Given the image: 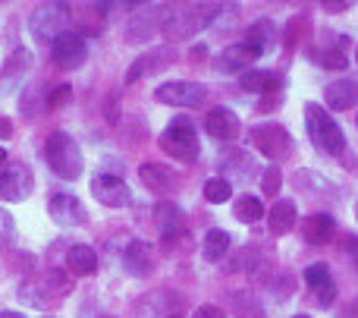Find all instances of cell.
<instances>
[{"label":"cell","instance_id":"8992f818","mask_svg":"<svg viewBox=\"0 0 358 318\" xmlns=\"http://www.w3.org/2000/svg\"><path fill=\"white\" fill-rule=\"evenodd\" d=\"M155 224H157V230H161L164 252H170V256H179V252L192 243V230H189V224H185V214L176 202H170V199L157 202Z\"/></svg>","mask_w":358,"mask_h":318},{"label":"cell","instance_id":"83f0119b","mask_svg":"<svg viewBox=\"0 0 358 318\" xmlns=\"http://www.w3.org/2000/svg\"><path fill=\"white\" fill-rule=\"evenodd\" d=\"M229 246H233V237H229L227 230H220V227H210V230L204 233V240H201V258L204 262H210V265L223 262L227 252H229Z\"/></svg>","mask_w":358,"mask_h":318},{"label":"cell","instance_id":"cb8c5ba5","mask_svg":"<svg viewBox=\"0 0 358 318\" xmlns=\"http://www.w3.org/2000/svg\"><path fill=\"white\" fill-rule=\"evenodd\" d=\"M299 224V208L292 199H277L271 205V212H267V230L273 233V237H286V233H292V227Z\"/></svg>","mask_w":358,"mask_h":318},{"label":"cell","instance_id":"b9f144b4","mask_svg":"<svg viewBox=\"0 0 358 318\" xmlns=\"http://www.w3.org/2000/svg\"><path fill=\"white\" fill-rule=\"evenodd\" d=\"M6 167V151H3V145H0V170Z\"/></svg>","mask_w":358,"mask_h":318},{"label":"cell","instance_id":"8d00e7d4","mask_svg":"<svg viewBox=\"0 0 358 318\" xmlns=\"http://www.w3.org/2000/svg\"><path fill=\"white\" fill-rule=\"evenodd\" d=\"M192 318H227V309L223 306H214V303H208V306H198Z\"/></svg>","mask_w":358,"mask_h":318},{"label":"cell","instance_id":"e0dca14e","mask_svg":"<svg viewBox=\"0 0 358 318\" xmlns=\"http://www.w3.org/2000/svg\"><path fill=\"white\" fill-rule=\"evenodd\" d=\"M48 214H50V221L60 224V227H82L88 221L85 205H82L76 195H69V193H54L50 195Z\"/></svg>","mask_w":358,"mask_h":318},{"label":"cell","instance_id":"f1b7e54d","mask_svg":"<svg viewBox=\"0 0 358 318\" xmlns=\"http://www.w3.org/2000/svg\"><path fill=\"white\" fill-rule=\"evenodd\" d=\"M245 41L252 44V48H258L261 57H264L267 50H273V44H277V29H273L271 19H258V22L245 32Z\"/></svg>","mask_w":358,"mask_h":318},{"label":"cell","instance_id":"e575fe53","mask_svg":"<svg viewBox=\"0 0 358 318\" xmlns=\"http://www.w3.org/2000/svg\"><path fill=\"white\" fill-rule=\"evenodd\" d=\"M340 256L358 271V237L355 233H343L340 237Z\"/></svg>","mask_w":358,"mask_h":318},{"label":"cell","instance_id":"74e56055","mask_svg":"<svg viewBox=\"0 0 358 318\" xmlns=\"http://www.w3.org/2000/svg\"><path fill=\"white\" fill-rule=\"evenodd\" d=\"M324 10H327V13H346L349 10V0H327V4H324Z\"/></svg>","mask_w":358,"mask_h":318},{"label":"cell","instance_id":"44dd1931","mask_svg":"<svg viewBox=\"0 0 358 318\" xmlns=\"http://www.w3.org/2000/svg\"><path fill=\"white\" fill-rule=\"evenodd\" d=\"M239 85L255 95H277L286 85V76L280 69H248L239 76Z\"/></svg>","mask_w":358,"mask_h":318},{"label":"cell","instance_id":"4316f807","mask_svg":"<svg viewBox=\"0 0 358 318\" xmlns=\"http://www.w3.org/2000/svg\"><path fill=\"white\" fill-rule=\"evenodd\" d=\"M170 300H173V293H148V296H142L138 303H132V318H167V315H176L173 309H170Z\"/></svg>","mask_w":358,"mask_h":318},{"label":"cell","instance_id":"c3c4849f","mask_svg":"<svg viewBox=\"0 0 358 318\" xmlns=\"http://www.w3.org/2000/svg\"><path fill=\"white\" fill-rule=\"evenodd\" d=\"M355 60H358V50H355Z\"/></svg>","mask_w":358,"mask_h":318},{"label":"cell","instance_id":"d590c367","mask_svg":"<svg viewBox=\"0 0 358 318\" xmlns=\"http://www.w3.org/2000/svg\"><path fill=\"white\" fill-rule=\"evenodd\" d=\"M69 98H73V85H57L54 92L48 95V111H60L63 104H69Z\"/></svg>","mask_w":358,"mask_h":318},{"label":"cell","instance_id":"5bb4252c","mask_svg":"<svg viewBox=\"0 0 358 318\" xmlns=\"http://www.w3.org/2000/svg\"><path fill=\"white\" fill-rule=\"evenodd\" d=\"M255 60H261V50L252 48V44L242 38V41H236V44H227V48L214 57V67L220 69V73H248Z\"/></svg>","mask_w":358,"mask_h":318},{"label":"cell","instance_id":"ffe728a7","mask_svg":"<svg viewBox=\"0 0 358 318\" xmlns=\"http://www.w3.org/2000/svg\"><path fill=\"white\" fill-rule=\"evenodd\" d=\"M204 130H208V136L217 139V142H236V139H239V117H236V111H229V107H214V111H208V117H204Z\"/></svg>","mask_w":358,"mask_h":318},{"label":"cell","instance_id":"30bf717a","mask_svg":"<svg viewBox=\"0 0 358 318\" xmlns=\"http://www.w3.org/2000/svg\"><path fill=\"white\" fill-rule=\"evenodd\" d=\"M155 98L170 107H201L204 98H208V88L192 79H170L164 85H157Z\"/></svg>","mask_w":358,"mask_h":318},{"label":"cell","instance_id":"7bdbcfd3","mask_svg":"<svg viewBox=\"0 0 358 318\" xmlns=\"http://www.w3.org/2000/svg\"><path fill=\"white\" fill-rule=\"evenodd\" d=\"M239 318H261V315H239Z\"/></svg>","mask_w":358,"mask_h":318},{"label":"cell","instance_id":"ac0fdd59","mask_svg":"<svg viewBox=\"0 0 358 318\" xmlns=\"http://www.w3.org/2000/svg\"><path fill=\"white\" fill-rule=\"evenodd\" d=\"M138 180H142V186L155 195H176V189H179V174L173 167L157 164V161L142 164V167H138Z\"/></svg>","mask_w":358,"mask_h":318},{"label":"cell","instance_id":"f546056e","mask_svg":"<svg viewBox=\"0 0 358 318\" xmlns=\"http://www.w3.org/2000/svg\"><path fill=\"white\" fill-rule=\"evenodd\" d=\"M233 214L242 224H255V221L264 218V202H261L258 195H239V199L233 202Z\"/></svg>","mask_w":358,"mask_h":318},{"label":"cell","instance_id":"8fae6325","mask_svg":"<svg viewBox=\"0 0 358 318\" xmlns=\"http://www.w3.org/2000/svg\"><path fill=\"white\" fill-rule=\"evenodd\" d=\"M50 60L60 69H79L82 63L88 60V41L85 35L69 29L66 35H60L54 44H50Z\"/></svg>","mask_w":358,"mask_h":318},{"label":"cell","instance_id":"4dcf8cb0","mask_svg":"<svg viewBox=\"0 0 358 318\" xmlns=\"http://www.w3.org/2000/svg\"><path fill=\"white\" fill-rule=\"evenodd\" d=\"M201 195L210 205H223V202H229V195H233V183L223 180V177H208L201 186Z\"/></svg>","mask_w":358,"mask_h":318},{"label":"cell","instance_id":"277c9868","mask_svg":"<svg viewBox=\"0 0 358 318\" xmlns=\"http://www.w3.org/2000/svg\"><path fill=\"white\" fill-rule=\"evenodd\" d=\"M73 290H76L73 275H66V271H60V268H48V271H41V277L22 284L19 296H22L29 306L41 309V306H57V303L66 300Z\"/></svg>","mask_w":358,"mask_h":318},{"label":"cell","instance_id":"9a60e30c","mask_svg":"<svg viewBox=\"0 0 358 318\" xmlns=\"http://www.w3.org/2000/svg\"><path fill=\"white\" fill-rule=\"evenodd\" d=\"M176 48H170V44H164V48H151V50H145L142 57H136V63L129 67V73H126V82H138V79H145V76H151V73H161V69H167V67H173L176 63Z\"/></svg>","mask_w":358,"mask_h":318},{"label":"cell","instance_id":"7a4b0ae2","mask_svg":"<svg viewBox=\"0 0 358 318\" xmlns=\"http://www.w3.org/2000/svg\"><path fill=\"white\" fill-rule=\"evenodd\" d=\"M305 126H308V136H311V142H315L317 151H324V155H330V158L346 155V145H349L346 132H343V126L330 117V111L324 104H315V101L305 104Z\"/></svg>","mask_w":358,"mask_h":318},{"label":"cell","instance_id":"603a6c76","mask_svg":"<svg viewBox=\"0 0 358 318\" xmlns=\"http://www.w3.org/2000/svg\"><path fill=\"white\" fill-rule=\"evenodd\" d=\"M123 268L129 271L132 277H148L155 271V252L145 240H132L123 252Z\"/></svg>","mask_w":358,"mask_h":318},{"label":"cell","instance_id":"1f68e13d","mask_svg":"<svg viewBox=\"0 0 358 318\" xmlns=\"http://www.w3.org/2000/svg\"><path fill=\"white\" fill-rule=\"evenodd\" d=\"M308 60L317 63V67H324V69H346L349 67V57L343 54L340 48H317L308 54Z\"/></svg>","mask_w":358,"mask_h":318},{"label":"cell","instance_id":"d6986e66","mask_svg":"<svg viewBox=\"0 0 358 318\" xmlns=\"http://www.w3.org/2000/svg\"><path fill=\"white\" fill-rule=\"evenodd\" d=\"M299 230H302V240L308 246H324L336 237V221L327 212H311L308 218L299 221Z\"/></svg>","mask_w":358,"mask_h":318},{"label":"cell","instance_id":"9c48e42d","mask_svg":"<svg viewBox=\"0 0 358 318\" xmlns=\"http://www.w3.org/2000/svg\"><path fill=\"white\" fill-rule=\"evenodd\" d=\"M167 6L164 4H148L142 6V10L136 13V16L129 19V25H126V41L129 44H148L151 38H155V32L164 29V22H167Z\"/></svg>","mask_w":358,"mask_h":318},{"label":"cell","instance_id":"3957f363","mask_svg":"<svg viewBox=\"0 0 358 318\" xmlns=\"http://www.w3.org/2000/svg\"><path fill=\"white\" fill-rule=\"evenodd\" d=\"M220 13L217 4H189V6H179L176 13H167V22H164V38L167 41H189L195 38L201 29H208L214 22V16Z\"/></svg>","mask_w":358,"mask_h":318},{"label":"cell","instance_id":"4fadbf2b","mask_svg":"<svg viewBox=\"0 0 358 318\" xmlns=\"http://www.w3.org/2000/svg\"><path fill=\"white\" fill-rule=\"evenodd\" d=\"M92 195L104 208H126L132 205V189L123 177L117 174H98L92 177Z\"/></svg>","mask_w":358,"mask_h":318},{"label":"cell","instance_id":"ab89813d","mask_svg":"<svg viewBox=\"0 0 358 318\" xmlns=\"http://www.w3.org/2000/svg\"><path fill=\"white\" fill-rule=\"evenodd\" d=\"M13 136V123L6 117H0V139H10Z\"/></svg>","mask_w":358,"mask_h":318},{"label":"cell","instance_id":"484cf974","mask_svg":"<svg viewBox=\"0 0 358 318\" xmlns=\"http://www.w3.org/2000/svg\"><path fill=\"white\" fill-rule=\"evenodd\" d=\"M255 170H258V164H255V158L248 155V151H233L229 158H223L220 164V177L223 180H239V183H248L255 177Z\"/></svg>","mask_w":358,"mask_h":318},{"label":"cell","instance_id":"2e32d148","mask_svg":"<svg viewBox=\"0 0 358 318\" xmlns=\"http://www.w3.org/2000/svg\"><path fill=\"white\" fill-rule=\"evenodd\" d=\"M305 284H308L311 296L317 300V309H330L336 303V281H334V271L330 265L315 262L305 268Z\"/></svg>","mask_w":358,"mask_h":318},{"label":"cell","instance_id":"ba28073f","mask_svg":"<svg viewBox=\"0 0 358 318\" xmlns=\"http://www.w3.org/2000/svg\"><path fill=\"white\" fill-rule=\"evenodd\" d=\"M248 142L267 158V161H283L292 151V136L286 126L280 123H258L248 132Z\"/></svg>","mask_w":358,"mask_h":318},{"label":"cell","instance_id":"d4e9b609","mask_svg":"<svg viewBox=\"0 0 358 318\" xmlns=\"http://www.w3.org/2000/svg\"><path fill=\"white\" fill-rule=\"evenodd\" d=\"M66 268L73 277H92L98 271V252L85 243H73L66 249Z\"/></svg>","mask_w":358,"mask_h":318},{"label":"cell","instance_id":"bcb514c9","mask_svg":"<svg viewBox=\"0 0 358 318\" xmlns=\"http://www.w3.org/2000/svg\"><path fill=\"white\" fill-rule=\"evenodd\" d=\"M292 318H308V315H292Z\"/></svg>","mask_w":358,"mask_h":318},{"label":"cell","instance_id":"836d02e7","mask_svg":"<svg viewBox=\"0 0 358 318\" xmlns=\"http://www.w3.org/2000/svg\"><path fill=\"white\" fill-rule=\"evenodd\" d=\"M280 186H283V174L277 167H267L261 174V193L264 195H280Z\"/></svg>","mask_w":358,"mask_h":318},{"label":"cell","instance_id":"7402d4cb","mask_svg":"<svg viewBox=\"0 0 358 318\" xmlns=\"http://www.w3.org/2000/svg\"><path fill=\"white\" fill-rule=\"evenodd\" d=\"M358 104V79H349V76H343V79L330 82L327 88H324V107L327 111H349V107Z\"/></svg>","mask_w":358,"mask_h":318},{"label":"cell","instance_id":"60d3db41","mask_svg":"<svg viewBox=\"0 0 358 318\" xmlns=\"http://www.w3.org/2000/svg\"><path fill=\"white\" fill-rule=\"evenodd\" d=\"M0 318H25L22 312H6V309H0Z\"/></svg>","mask_w":358,"mask_h":318},{"label":"cell","instance_id":"f35d334b","mask_svg":"<svg viewBox=\"0 0 358 318\" xmlns=\"http://www.w3.org/2000/svg\"><path fill=\"white\" fill-rule=\"evenodd\" d=\"M107 117H110V123H117V117H120V101H107Z\"/></svg>","mask_w":358,"mask_h":318},{"label":"cell","instance_id":"7c38bea8","mask_svg":"<svg viewBox=\"0 0 358 318\" xmlns=\"http://www.w3.org/2000/svg\"><path fill=\"white\" fill-rule=\"evenodd\" d=\"M35 189V177H31L29 164L13 161L6 164V170L0 174V199L3 202H25Z\"/></svg>","mask_w":358,"mask_h":318},{"label":"cell","instance_id":"ee69618b","mask_svg":"<svg viewBox=\"0 0 358 318\" xmlns=\"http://www.w3.org/2000/svg\"><path fill=\"white\" fill-rule=\"evenodd\" d=\"M355 221H358V202H355Z\"/></svg>","mask_w":358,"mask_h":318},{"label":"cell","instance_id":"5b68a950","mask_svg":"<svg viewBox=\"0 0 358 318\" xmlns=\"http://www.w3.org/2000/svg\"><path fill=\"white\" fill-rule=\"evenodd\" d=\"M161 148L167 151L173 161H182V164H192L198 161L201 155V139H198V130L192 123V117H176L167 123V130L157 136Z\"/></svg>","mask_w":358,"mask_h":318},{"label":"cell","instance_id":"52a82bcc","mask_svg":"<svg viewBox=\"0 0 358 318\" xmlns=\"http://www.w3.org/2000/svg\"><path fill=\"white\" fill-rule=\"evenodd\" d=\"M29 29H31V35H35V41L54 44L57 38L69 32V6L66 4H57V0L41 4L35 13H31Z\"/></svg>","mask_w":358,"mask_h":318},{"label":"cell","instance_id":"6da1fadb","mask_svg":"<svg viewBox=\"0 0 358 318\" xmlns=\"http://www.w3.org/2000/svg\"><path fill=\"white\" fill-rule=\"evenodd\" d=\"M44 161L54 170L60 180L76 183L85 170V158H82V148L66 130H54L48 139H44Z\"/></svg>","mask_w":358,"mask_h":318},{"label":"cell","instance_id":"d6a6232c","mask_svg":"<svg viewBox=\"0 0 358 318\" xmlns=\"http://www.w3.org/2000/svg\"><path fill=\"white\" fill-rule=\"evenodd\" d=\"M13 240H16V224H13L10 212H3V208H0V256H3V252L13 246Z\"/></svg>","mask_w":358,"mask_h":318},{"label":"cell","instance_id":"f6af8a7d","mask_svg":"<svg viewBox=\"0 0 358 318\" xmlns=\"http://www.w3.org/2000/svg\"><path fill=\"white\" fill-rule=\"evenodd\" d=\"M167 318H182V315H179V312H176V315H167Z\"/></svg>","mask_w":358,"mask_h":318},{"label":"cell","instance_id":"7dc6e473","mask_svg":"<svg viewBox=\"0 0 358 318\" xmlns=\"http://www.w3.org/2000/svg\"><path fill=\"white\" fill-rule=\"evenodd\" d=\"M101 318H117V315H101Z\"/></svg>","mask_w":358,"mask_h":318}]
</instances>
